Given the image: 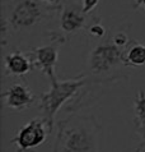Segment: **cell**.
<instances>
[{"mask_svg":"<svg viewBox=\"0 0 145 152\" xmlns=\"http://www.w3.org/2000/svg\"><path fill=\"white\" fill-rule=\"evenodd\" d=\"M103 130L96 116L72 113L56 123L52 152H102Z\"/></svg>","mask_w":145,"mask_h":152,"instance_id":"1","label":"cell"},{"mask_svg":"<svg viewBox=\"0 0 145 152\" xmlns=\"http://www.w3.org/2000/svg\"><path fill=\"white\" fill-rule=\"evenodd\" d=\"M123 49L115 45L112 40H108L99 42L89 53L87 69L93 81L103 83L127 78V75L123 74L125 69H127L123 61Z\"/></svg>","mask_w":145,"mask_h":152,"instance_id":"2","label":"cell"},{"mask_svg":"<svg viewBox=\"0 0 145 152\" xmlns=\"http://www.w3.org/2000/svg\"><path fill=\"white\" fill-rule=\"evenodd\" d=\"M85 81H87V77L84 74H80L72 79H66V81H59L56 78L51 81L50 91L40 95L38 106H40L41 116L47 123L51 132L55 128V115L67 101H70L78 92H80V90L87 83Z\"/></svg>","mask_w":145,"mask_h":152,"instance_id":"3","label":"cell"},{"mask_svg":"<svg viewBox=\"0 0 145 152\" xmlns=\"http://www.w3.org/2000/svg\"><path fill=\"white\" fill-rule=\"evenodd\" d=\"M51 133L52 132L44 118H35L17 132L15 137L13 138V143L17 146V152H32L46 142Z\"/></svg>","mask_w":145,"mask_h":152,"instance_id":"4","label":"cell"},{"mask_svg":"<svg viewBox=\"0 0 145 152\" xmlns=\"http://www.w3.org/2000/svg\"><path fill=\"white\" fill-rule=\"evenodd\" d=\"M50 41L51 42L49 45H42L32 49L31 51H28L27 55L31 59L33 68L38 69L42 74H45L51 82L56 79L55 65L59 58L60 46L64 44V37L55 35V37H52Z\"/></svg>","mask_w":145,"mask_h":152,"instance_id":"5","label":"cell"},{"mask_svg":"<svg viewBox=\"0 0 145 152\" xmlns=\"http://www.w3.org/2000/svg\"><path fill=\"white\" fill-rule=\"evenodd\" d=\"M42 10L37 0H20L12 12L9 23L15 31L31 28L42 19Z\"/></svg>","mask_w":145,"mask_h":152,"instance_id":"6","label":"cell"},{"mask_svg":"<svg viewBox=\"0 0 145 152\" xmlns=\"http://www.w3.org/2000/svg\"><path fill=\"white\" fill-rule=\"evenodd\" d=\"M1 101L5 107H9L14 111H22L28 109L35 102L36 96L29 90L28 86L22 83H15L8 90L1 92Z\"/></svg>","mask_w":145,"mask_h":152,"instance_id":"7","label":"cell"},{"mask_svg":"<svg viewBox=\"0 0 145 152\" xmlns=\"http://www.w3.org/2000/svg\"><path fill=\"white\" fill-rule=\"evenodd\" d=\"M33 69V64L27 54L13 51L4 58V70L7 75L22 77Z\"/></svg>","mask_w":145,"mask_h":152,"instance_id":"8","label":"cell"},{"mask_svg":"<svg viewBox=\"0 0 145 152\" xmlns=\"http://www.w3.org/2000/svg\"><path fill=\"white\" fill-rule=\"evenodd\" d=\"M85 23V13L82 10H76L74 8H67L62 12L60 18L61 29L67 33L76 32L84 26Z\"/></svg>","mask_w":145,"mask_h":152,"instance_id":"9","label":"cell"},{"mask_svg":"<svg viewBox=\"0 0 145 152\" xmlns=\"http://www.w3.org/2000/svg\"><path fill=\"white\" fill-rule=\"evenodd\" d=\"M123 61L127 68L145 65V45L138 41H130L123 49Z\"/></svg>","mask_w":145,"mask_h":152,"instance_id":"10","label":"cell"},{"mask_svg":"<svg viewBox=\"0 0 145 152\" xmlns=\"http://www.w3.org/2000/svg\"><path fill=\"white\" fill-rule=\"evenodd\" d=\"M135 132L145 141V91L139 90L134 100Z\"/></svg>","mask_w":145,"mask_h":152,"instance_id":"11","label":"cell"},{"mask_svg":"<svg viewBox=\"0 0 145 152\" xmlns=\"http://www.w3.org/2000/svg\"><path fill=\"white\" fill-rule=\"evenodd\" d=\"M112 41L115 42V45H117L118 48H121V49L126 48V46L130 44L129 36H127V33H126V32H123V31H118V32H116V35L112 37Z\"/></svg>","mask_w":145,"mask_h":152,"instance_id":"12","label":"cell"},{"mask_svg":"<svg viewBox=\"0 0 145 152\" xmlns=\"http://www.w3.org/2000/svg\"><path fill=\"white\" fill-rule=\"evenodd\" d=\"M89 33L93 35L94 37H97V39H102V37L106 35V29L102 27L99 23H96V24H93V26L89 28Z\"/></svg>","mask_w":145,"mask_h":152,"instance_id":"13","label":"cell"},{"mask_svg":"<svg viewBox=\"0 0 145 152\" xmlns=\"http://www.w3.org/2000/svg\"><path fill=\"white\" fill-rule=\"evenodd\" d=\"M99 0H83V7H82V10L84 12L85 14L92 12L94 8L97 7V4Z\"/></svg>","mask_w":145,"mask_h":152,"instance_id":"14","label":"cell"},{"mask_svg":"<svg viewBox=\"0 0 145 152\" xmlns=\"http://www.w3.org/2000/svg\"><path fill=\"white\" fill-rule=\"evenodd\" d=\"M134 3H135V8L145 7V0H134Z\"/></svg>","mask_w":145,"mask_h":152,"instance_id":"15","label":"cell"},{"mask_svg":"<svg viewBox=\"0 0 145 152\" xmlns=\"http://www.w3.org/2000/svg\"><path fill=\"white\" fill-rule=\"evenodd\" d=\"M44 3H46V4H51V5H55V4H59L61 1V0H42Z\"/></svg>","mask_w":145,"mask_h":152,"instance_id":"16","label":"cell"},{"mask_svg":"<svg viewBox=\"0 0 145 152\" xmlns=\"http://www.w3.org/2000/svg\"><path fill=\"white\" fill-rule=\"evenodd\" d=\"M135 152H145V143H143V145H140L138 148L135 150Z\"/></svg>","mask_w":145,"mask_h":152,"instance_id":"17","label":"cell"}]
</instances>
